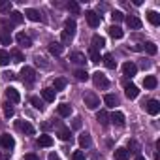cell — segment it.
<instances>
[{
    "label": "cell",
    "mask_w": 160,
    "mask_h": 160,
    "mask_svg": "<svg viewBox=\"0 0 160 160\" xmlns=\"http://www.w3.org/2000/svg\"><path fill=\"white\" fill-rule=\"evenodd\" d=\"M21 79H23L25 83L32 85V83L36 81V70H34V68H30V66H25V68L21 70Z\"/></svg>",
    "instance_id": "2"
},
{
    "label": "cell",
    "mask_w": 160,
    "mask_h": 160,
    "mask_svg": "<svg viewBox=\"0 0 160 160\" xmlns=\"http://www.w3.org/2000/svg\"><path fill=\"white\" fill-rule=\"evenodd\" d=\"M85 19H87V23H89V27H92V28L100 27V23H102V17H100L96 12H92V10L85 12Z\"/></svg>",
    "instance_id": "4"
},
{
    "label": "cell",
    "mask_w": 160,
    "mask_h": 160,
    "mask_svg": "<svg viewBox=\"0 0 160 160\" xmlns=\"http://www.w3.org/2000/svg\"><path fill=\"white\" fill-rule=\"evenodd\" d=\"M102 60H104L106 68H109V70H115V66H117V60L113 58V55H109V53H108V55H104V58H102Z\"/></svg>",
    "instance_id": "26"
},
{
    "label": "cell",
    "mask_w": 160,
    "mask_h": 160,
    "mask_svg": "<svg viewBox=\"0 0 160 160\" xmlns=\"http://www.w3.org/2000/svg\"><path fill=\"white\" fill-rule=\"evenodd\" d=\"M79 145H81L83 149H87V147L92 145V139H91V134L89 132H81V134H79Z\"/></svg>",
    "instance_id": "17"
},
{
    "label": "cell",
    "mask_w": 160,
    "mask_h": 160,
    "mask_svg": "<svg viewBox=\"0 0 160 160\" xmlns=\"http://www.w3.org/2000/svg\"><path fill=\"white\" fill-rule=\"evenodd\" d=\"M38 145H40V147H51V145H53V138L47 136V134H43V136L38 138Z\"/></svg>",
    "instance_id": "28"
},
{
    "label": "cell",
    "mask_w": 160,
    "mask_h": 160,
    "mask_svg": "<svg viewBox=\"0 0 160 160\" xmlns=\"http://www.w3.org/2000/svg\"><path fill=\"white\" fill-rule=\"evenodd\" d=\"M0 145H2L4 149H13L15 147V139L10 136V134H2V136H0Z\"/></svg>",
    "instance_id": "12"
},
{
    "label": "cell",
    "mask_w": 160,
    "mask_h": 160,
    "mask_svg": "<svg viewBox=\"0 0 160 160\" xmlns=\"http://www.w3.org/2000/svg\"><path fill=\"white\" fill-rule=\"evenodd\" d=\"M10 64V53L6 49H0V66H8Z\"/></svg>",
    "instance_id": "35"
},
{
    "label": "cell",
    "mask_w": 160,
    "mask_h": 160,
    "mask_svg": "<svg viewBox=\"0 0 160 160\" xmlns=\"http://www.w3.org/2000/svg\"><path fill=\"white\" fill-rule=\"evenodd\" d=\"M147 19H149V23L154 25V27L160 25V15H158V12H149V13H147Z\"/></svg>",
    "instance_id": "31"
},
{
    "label": "cell",
    "mask_w": 160,
    "mask_h": 160,
    "mask_svg": "<svg viewBox=\"0 0 160 160\" xmlns=\"http://www.w3.org/2000/svg\"><path fill=\"white\" fill-rule=\"evenodd\" d=\"M143 85H145V89H156L158 81H156V77H154V75H147V77L143 79Z\"/></svg>",
    "instance_id": "24"
},
{
    "label": "cell",
    "mask_w": 160,
    "mask_h": 160,
    "mask_svg": "<svg viewBox=\"0 0 160 160\" xmlns=\"http://www.w3.org/2000/svg\"><path fill=\"white\" fill-rule=\"evenodd\" d=\"M139 49H143V51H145V53H149V55H156V51H158V49H156V45H154L152 42H145Z\"/></svg>",
    "instance_id": "29"
},
{
    "label": "cell",
    "mask_w": 160,
    "mask_h": 160,
    "mask_svg": "<svg viewBox=\"0 0 160 160\" xmlns=\"http://www.w3.org/2000/svg\"><path fill=\"white\" fill-rule=\"evenodd\" d=\"M62 49H64V47H62V43H58V42H51V43H49V53L55 55V57H58V55L62 53Z\"/></svg>",
    "instance_id": "23"
},
{
    "label": "cell",
    "mask_w": 160,
    "mask_h": 160,
    "mask_svg": "<svg viewBox=\"0 0 160 160\" xmlns=\"http://www.w3.org/2000/svg\"><path fill=\"white\" fill-rule=\"evenodd\" d=\"M122 73H124L126 77H134V75L138 73V66H136L134 62H124V64H122Z\"/></svg>",
    "instance_id": "13"
},
{
    "label": "cell",
    "mask_w": 160,
    "mask_h": 160,
    "mask_svg": "<svg viewBox=\"0 0 160 160\" xmlns=\"http://www.w3.org/2000/svg\"><path fill=\"white\" fill-rule=\"evenodd\" d=\"M0 160H4V154H0Z\"/></svg>",
    "instance_id": "50"
},
{
    "label": "cell",
    "mask_w": 160,
    "mask_h": 160,
    "mask_svg": "<svg viewBox=\"0 0 160 160\" xmlns=\"http://www.w3.org/2000/svg\"><path fill=\"white\" fill-rule=\"evenodd\" d=\"M73 126H75V128H79V126H81V119H79V117L73 121Z\"/></svg>",
    "instance_id": "47"
},
{
    "label": "cell",
    "mask_w": 160,
    "mask_h": 160,
    "mask_svg": "<svg viewBox=\"0 0 160 160\" xmlns=\"http://www.w3.org/2000/svg\"><path fill=\"white\" fill-rule=\"evenodd\" d=\"M126 25H128V28H132V30H139V28H141V19L136 17V15H128V17H126Z\"/></svg>",
    "instance_id": "14"
},
{
    "label": "cell",
    "mask_w": 160,
    "mask_h": 160,
    "mask_svg": "<svg viewBox=\"0 0 160 160\" xmlns=\"http://www.w3.org/2000/svg\"><path fill=\"white\" fill-rule=\"evenodd\" d=\"M57 113H58L60 117H70V115H72V106H70V104H60V106L57 108Z\"/></svg>",
    "instance_id": "21"
},
{
    "label": "cell",
    "mask_w": 160,
    "mask_h": 160,
    "mask_svg": "<svg viewBox=\"0 0 160 160\" xmlns=\"http://www.w3.org/2000/svg\"><path fill=\"white\" fill-rule=\"evenodd\" d=\"M12 12V2L10 0H0V13H6Z\"/></svg>",
    "instance_id": "39"
},
{
    "label": "cell",
    "mask_w": 160,
    "mask_h": 160,
    "mask_svg": "<svg viewBox=\"0 0 160 160\" xmlns=\"http://www.w3.org/2000/svg\"><path fill=\"white\" fill-rule=\"evenodd\" d=\"M136 160H145V156H141V154H138V156H136Z\"/></svg>",
    "instance_id": "49"
},
{
    "label": "cell",
    "mask_w": 160,
    "mask_h": 160,
    "mask_svg": "<svg viewBox=\"0 0 160 160\" xmlns=\"http://www.w3.org/2000/svg\"><path fill=\"white\" fill-rule=\"evenodd\" d=\"M66 8H68V12H72L73 15H77L79 12H81V8H79V4L75 2V0H70V2L66 4Z\"/></svg>",
    "instance_id": "34"
},
{
    "label": "cell",
    "mask_w": 160,
    "mask_h": 160,
    "mask_svg": "<svg viewBox=\"0 0 160 160\" xmlns=\"http://www.w3.org/2000/svg\"><path fill=\"white\" fill-rule=\"evenodd\" d=\"M124 94H126L130 100H134V98L139 96V91H138V87H136L134 83H124Z\"/></svg>",
    "instance_id": "10"
},
{
    "label": "cell",
    "mask_w": 160,
    "mask_h": 160,
    "mask_svg": "<svg viewBox=\"0 0 160 160\" xmlns=\"http://www.w3.org/2000/svg\"><path fill=\"white\" fill-rule=\"evenodd\" d=\"M15 40H17V43L21 45V47H32V40H30V36L28 34H25V32H19L17 36H15Z\"/></svg>",
    "instance_id": "9"
},
{
    "label": "cell",
    "mask_w": 160,
    "mask_h": 160,
    "mask_svg": "<svg viewBox=\"0 0 160 160\" xmlns=\"http://www.w3.org/2000/svg\"><path fill=\"white\" fill-rule=\"evenodd\" d=\"M92 81H94V85H96L98 89H108V87H109V79H108L102 72H94V73H92Z\"/></svg>",
    "instance_id": "3"
},
{
    "label": "cell",
    "mask_w": 160,
    "mask_h": 160,
    "mask_svg": "<svg viewBox=\"0 0 160 160\" xmlns=\"http://www.w3.org/2000/svg\"><path fill=\"white\" fill-rule=\"evenodd\" d=\"M25 21V15L21 12H12V25H21Z\"/></svg>",
    "instance_id": "33"
},
{
    "label": "cell",
    "mask_w": 160,
    "mask_h": 160,
    "mask_svg": "<svg viewBox=\"0 0 160 160\" xmlns=\"http://www.w3.org/2000/svg\"><path fill=\"white\" fill-rule=\"evenodd\" d=\"M109 121L115 124V126H124V113L122 111H113L111 115H109Z\"/></svg>",
    "instance_id": "11"
},
{
    "label": "cell",
    "mask_w": 160,
    "mask_h": 160,
    "mask_svg": "<svg viewBox=\"0 0 160 160\" xmlns=\"http://www.w3.org/2000/svg\"><path fill=\"white\" fill-rule=\"evenodd\" d=\"M72 160H85V152L83 151H75L72 154Z\"/></svg>",
    "instance_id": "45"
},
{
    "label": "cell",
    "mask_w": 160,
    "mask_h": 160,
    "mask_svg": "<svg viewBox=\"0 0 160 160\" xmlns=\"http://www.w3.org/2000/svg\"><path fill=\"white\" fill-rule=\"evenodd\" d=\"M66 87V79H62V77H58V79H55L53 81V91L57 92V91H62Z\"/></svg>",
    "instance_id": "36"
},
{
    "label": "cell",
    "mask_w": 160,
    "mask_h": 160,
    "mask_svg": "<svg viewBox=\"0 0 160 160\" xmlns=\"http://www.w3.org/2000/svg\"><path fill=\"white\" fill-rule=\"evenodd\" d=\"M128 154L132 152V154H139V145H138V141H134V139H130L128 141Z\"/></svg>",
    "instance_id": "41"
},
{
    "label": "cell",
    "mask_w": 160,
    "mask_h": 160,
    "mask_svg": "<svg viewBox=\"0 0 160 160\" xmlns=\"http://www.w3.org/2000/svg\"><path fill=\"white\" fill-rule=\"evenodd\" d=\"M10 58H13V62H23V60H25V57H23V53H21L19 49H13V51L10 53Z\"/></svg>",
    "instance_id": "38"
},
{
    "label": "cell",
    "mask_w": 160,
    "mask_h": 160,
    "mask_svg": "<svg viewBox=\"0 0 160 160\" xmlns=\"http://www.w3.org/2000/svg\"><path fill=\"white\" fill-rule=\"evenodd\" d=\"M73 75H75L77 81H87V79H89L87 70H75V72H73Z\"/></svg>",
    "instance_id": "37"
},
{
    "label": "cell",
    "mask_w": 160,
    "mask_h": 160,
    "mask_svg": "<svg viewBox=\"0 0 160 160\" xmlns=\"http://www.w3.org/2000/svg\"><path fill=\"white\" fill-rule=\"evenodd\" d=\"M143 109H145L149 115L154 117V115L160 113V102H158V100H149L147 104H143Z\"/></svg>",
    "instance_id": "6"
},
{
    "label": "cell",
    "mask_w": 160,
    "mask_h": 160,
    "mask_svg": "<svg viewBox=\"0 0 160 160\" xmlns=\"http://www.w3.org/2000/svg\"><path fill=\"white\" fill-rule=\"evenodd\" d=\"M111 19L119 23V21H122V19H124V13H122V12H113V13H111Z\"/></svg>",
    "instance_id": "44"
},
{
    "label": "cell",
    "mask_w": 160,
    "mask_h": 160,
    "mask_svg": "<svg viewBox=\"0 0 160 160\" xmlns=\"http://www.w3.org/2000/svg\"><path fill=\"white\" fill-rule=\"evenodd\" d=\"M30 104H32L38 111H43V108H45V106H43V102H42L38 96H32V98H30Z\"/></svg>",
    "instance_id": "40"
},
{
    "label": "cell",
    "mask_w": 160,
    "mask_h": 160,
    "mask_svg": "<svg viewBox=\"0 0 160 160\" xmlns=\"http://www.w3.org/2000/svg\"><path fill=\"white\" fill-rule=\"evenodd\" d=\"M89 57H91V62H100L102 58H100V53L96 51V49H91L89 51Z\"/></svg>",
    "instance_id": "43"
},
{
    "label": "cell",
    "mask_w": 160,
    "mask_h": 160,
    "mask_svg": "<svg viewBox=\"0 0 160 160\" xmlns=\"http://www.w3.org/2000/svg\"><path fill=\"white\" fill-rule=\"evenodd\" d=\"M85 106L89 109H98L100 108V98L94 94V92H87L85 94Z\"/></svg>",
    "instance_id": "5"
},
{
    "label": "cell",
    "mask_w": 160,
    "mask_h": 160,
    "mask_svg": "<svg viewBox=\"0 0 160 160\" xmlns=\"http://www.w3.org/2000/svg\"><path fill=\"white\" fill-rule=\"evenodd\" d=\"M70 60L75 62V64H85V55L79 53V51H73V53L70 55Z\"/></svg>",
    "instance_id": "25"
},
{
    "label": "cell",
    "mask_w": 160,
    "mask_h": 160,
    "mask_svg": "<svg viewBox=\"0 0 160 160\" xmlns=\"http://www.w3.org/2000/svg\"><path fill=\"white\" fill-rule=\"evenodd\" d=\"M0 43L2 45H10L12 43V34L6 30H0Z\"/></svg>",
    "instance_id": "32"
},
{
    "label": "cell",
    "mask_w": 160,
    "mask_h": 160,
    "mask_svg": "<svg viewBox=\"0 0 160 160\" xmlns=\"http://www.w3.org/2000/svg\"><path fill=\"white\" fill-rule=\"evenodd\" d=\"M15 128L19 130V132H23V134H28V136H32L36 130H34V126L28 122V121H15Z\"/></svg>",
    "instance_id": "7"
},
{
    "label": "cell",
    "mask_w": 160,
    "mask_h": 160,
    "mask_svg": "<svg viewBox=\"0 0 160 160\" xmlns=\"http://www.w3.org/2000/svg\"><path fill=\"white\" fill-rule=\"evenodd\" d=\"M49 160H60V158L57 156V152H51V154H49Z\"/></svg>",
    "instance_id": "48"
},
{
    "label": "cell",
    "mask_w": 160,
    "mask_h": 160,
    "mask_svg": "<svg viewBox=\"0 0 160 160\" xmlns=\"http://www.w3.org/2000/svg\"><path fill=\"white\" fill-rule=\"evenodd\" d=\"M75 28H77V25H75L73 19H68V21L64 23V30H62V43H64V45H68V43L73 40Z\"/></svg>",
    "instance_id": "1"
},
{
    "label": "cell",
    "mask_w": 160,
    "mask_h": 160,
    "mask_svg": "<svg viewBox=\"0 0 160 160\" xmlns=\"http://www.w3.org/2000/svg\"><path fill=\"white\" fill-rule=\"evenodd\" d=\"M27 19H30V21H34V23H40V21H43V15L38 12V10H34V8H28V10H25V13H23Z\"/></svg>",
    "instance_id": "8"
},
{
    "label": "cell",
    "mask_w": 160,
    "mask_h": 160,
    "mask_svg": "<svg viewBox=\"0 0 160 160\" xmlns=\"http://www.w3.org/2000/svg\"><path fill=\"white\" fill-rule=\"evenodd\" d=\"M2 106H4V115H6L8 119L13 117V108H12V104H10V102H4Z\"/></svg>",
    "instance_id": "42"
},
{
    "label": "cell",
    "mask_w": 160,
    "mask_h": 160,
    "mask_svg": "<svg viewBox=\"0 0 160 160\" xmlns=\"http://www.w3.org/2000/svg\"><path fill=\"white\" fill-rule=\"evenodd\" d=\"M42 96H43V100H45V102H55L57 92H55L53 89H43V91H42Z\"/></svg>",
    "instance_id": "30"
},
{
    "label": "cell",
    "mask_w": 160,
    "mask_h": 160,
    "mask_svg": "<svg viewBox=\"0 0 160 160\" xmlns=\"http://www.w3.org/2000/svg\"><path fill=\"white\" fill-rule=\"evenodd\" d=\"M6 98H8V100H10L12 104H17V102L21 100L19 92H17V91H15L13 87H8V89H6Z\"/></svg>",
    "instance_id": "18"
},
{
    "label": "cell",
    "mask_w": 160,
    "mask_h": 160,
    "mask_svg": "<svg viewBox=\"0 0 160 160\" xmlns=\"http://www.w3.org/2000/svg\"><path fill=\"white\" fill-rule=\"evenodd\" d=\"M57 136H58L62 141H70V139H72V130L66 128V126H62V124H58V132H57Z\"/></svg>",
    "instance_id": "16"
},
{
    "label": "cell",
    "mask_w": 160,
    "mask_h": 160,
    "mask_svg": "<svg viewBox=\"0 0 160 160\" xmlns=\"http://www.w3.org/2000/svg\"><path fill=\"white\" fill-rule=\"evenodd\" d=\"M91 43H92V45H91V49H96V51H98V49H102V47L106 45V40H104L102 36L94 34V36H92V40H91Z\"/></svg>",
    "instance_id": "20"
},
{
    "label": "cell",
    "mask_w": 160,
    "mask_h": 160,
    "mask_svg": "<svg viewBox=\"0 0 160 160\" xmlns=\"http://www.w3.org/2000/svg\"><path fill=\"white\" fill-rule=\"evenodd\" d=\"M113 156H115V160H128V149H124V147H119V149H115V152H113Z\"/></svg>",
    "instance_id": "22"
},
{
    "label": "cell",
    "mask_w": 160,
    "mask_h": 160,
    "mask_svg": "<svg viewBox=\"0 0 160 160\" xmlns=\"http://www.w3.org/2000/svg\"><path fill=\"white\" fill-rule=\"evenodd\" d=\"M96 121H98L102 126H109V113H108L106 109H100V111L96 113Z\"/></svg>",
    "instance_id": "19"
},
{
    "label": "cell",
    "mask_w": 160,
    "mask_h": 160,
    "mask_svg": "<svg viewBox=\"0 0 160 160\" xmlns=\"http://www.w3.org/2000/svg\"><path fill=\"white\" fill-rule=\"evenodd\" d=\"M108 34L113 38V40H121L122 36H124V32H122V28L121 27H117V25H111L109 28H108Z\"/></svg>",
    "instance_id": "15"
},
{
    "label": "cell",
    "mask_w": 160,
    "mask_h": 160,
    "mask_svg": "<svg viewBox=\"0 0 160 160\" xmlns=\"http://www.w3.org/2000/svg\"><path fill=\"white\" fill-rule=\"evenodd\" d=\"M25 160H40L34 152H28V154H25Z\"/></svg>",
    "instance_id": "46"
},
{
    "label": "cell",
    "mask_w": 160,
    "mask_h": 160,
    "mask_svg": "<svg viewBox=\"0 0 160 160\" xmlns=\"http://www.w3.org/2000/svg\"><path fill=\"white\" fill-rule=\"evenodd\" d=\"M104 102H106L108 108H115V106H119V98H117L115 94H106V96H104Z\"/></svg>",
    "instance_id": "27"
}]
</instances>
